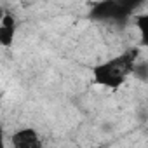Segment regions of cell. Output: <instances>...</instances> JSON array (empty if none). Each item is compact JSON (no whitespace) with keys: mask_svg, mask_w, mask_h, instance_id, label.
<instances>
[{"mask_svg":"<svg viewBox=\"0 0 148 148\" xmlns=\"http://www.w3.org/2000/svg\"><path fill=\"white\" fill-rule=\"evenodd\" d=\"M11 143L16 148H40L42 146V139L33 127H23L16 131L11 138Z\"/></svg>","mask_w":148,"mask_h":148,"instance_id":"2","label":"cell"},{"mask_svg":"<svg viewBox=\"0 0 148 148\" xmlns=\"http://www.w3.org/2000/svg\"><path fill=\"white\" fill-rule=\"evenodd\" d=\"M138 56H139V49L132 47V49H127L122 54L94 66V70H92L94 82L103 87H108V89H119L125 82V79L129 75H132Z\"/></svg>","mask_w":148,"mask_h":148,"instance_id":"1","label":"cell"},{"mask_svg":"<svg viewBox=\"0 0 148 148\" xmlns=\"http://www.w3.org/2000/svg\"><path fill=\"white\" fill-rule=\"evenodd\" d=\"M132 75L136 79H139V80H148V63H138L136 61Z\"/></svg>","mask_w":148,"mask_h":148,"instance_id":"5","label":"cell"},{"mask_svg":"<svg viewBox=\"0 0 148 148\" xmlns=\"http://www.w3.org/2000/svg\"><path fill=\"white\" fill-rule=\"evenodd\" d=\"M136 26H138V30H139V35H141L139 45L148 47V12H146V14H139V16L136 18Z\"/></svg>","mask_w":148,"mask_h":148,"instance_id":"4","label":"cell"},{"mask_svg":"<svg viewBox=\"0 0 148 148\" xmlns=\"http://www.w3.org/2000/svg\"><path fill=\"white\" fill-rule=\"evenodd\" d=\"M14 35H16V19L12 14L4 12L0 19V44L2 47H11L14 44Z\"/></svg>","mask_w":148,"mask_h":148,"instance_id":"3","label":"cell"}]
</instances>
